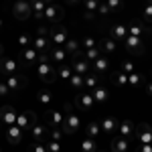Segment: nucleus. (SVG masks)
Wrapping results in <instances>:
<instances>
[{
    "label": "nucleus",
    "mask_w": 152,
    "mask_h": 152,
    "mask_svg": "<svg viewBox=\"0 0 152 152\" xmlns=\"http://www.w3.org/2000/svg\"><path fill=\"white\" fill-rule=\"evenodd\" d=\"M63 110H65V112H63V114H65V120H63V124H61V130H63V134H75V132L79 130V126H81V118L73 112V105L71 104H65Z\"/></svg>",
    "instance_id": "1"
},
{
    "label": "nucleus",
    "mask_w": 152,
    "mask_h": 152,
    "mask_svg": "<svg viewBox=\"0 0 152 152\" xmlns=\"http://www.w3.org/2000/svg\"><path fill=\"white\" fill-rule=\"evenodd\" d=\"M35 73H37V77H39L43 83H55V81H57V77H59L57 69H55L51 63H37Z\"/></svg>",
    "instance_id": "2"
},
{
    "label": "nucleus",
    "mask_w": 152,
    "mask_h": 152,
    "mask_svg": "<svg viewBox=\"0 0 152 152\" xmlns=\"http://www.w3.org/2000/svg\"><path fill=\"white\" fill-rule=\"evenodd\" d=\"M71 69L73 73H77V75H87L89 71H91V63L87 61V59H83V53L81 51H77L75 55H71Z\"/></svg>",
    "instance_id": "3"
},
{
    "label": "nucleus",
    "mask_w": 152,
    "mask_h": 152,
    "mask_svg": "<svg viewBox=\"0 0 152 152\" xmlns=\"http://www.w3.org/2000/svg\"><path fill=\"white\" fill-rule=\"evenodd\" d=\"M37 124V114L31 112V110H23L16 114V126L23 130V132H28Z\"/></svg>",
    "instance_id": "4"
},
{
    "label": "nucleus",
    "mask_w": 152,
    "mask_h": 152,
    "mask_svg": "<svg viewBox=\"0 0 152 152\" xmlns=\"http://www.w3.org/2000/svg\"><path fill=\"white\" fill-rule=\"evenodd\" d=\"M67 39H69V35H67L65 26H53V28H49V43H51V47H63Z\"/></svg>",
    "instance_id": "5"
},
{
    "label": "nucleus",
    "mask_w": 152,
    "mask_h": 152,
    "mask_svg": "<svg viewBox=\"0 0 152 152\" xmlns=\"http://www.w3.org/2000/svg\"><path fill=\"white\" fill-rule=\"evenodd\" d=\"M12 14H14L16 20H26V18H31V16H33V12H31V2H26V0H16V2L12 4Z\"/></svg>",
    "instance_id": "6"
},
{
    "label": "nucleus",
    "mask_w": 152,
    "mask_h": 152,
    "mask_svg": "<svg viewBox=\"0 0 152 152\" xmlns=\"http://www.w3.org/2000/svg\"><path fill=\"white\" fill-rule=\"evenodd\" d=\"M73 104H75L77 110H81V112H91V110H94V105H95V102H94V97H91L89 91H77Z\"/></svg>",
    "instance_id": "7"
},
{
    "label": "nucleus",
    "mask_w": 152,
    "mask_h": 152,
    "mask_svg": "<svg viewBox=\"0 0 152 152\" xmlns=\"http://www.w3.org/2000/svg\"><path fill=\"white\" fill-rule=\"evenodd\" d=\"M63 16H65V8H63L61 4H47L45 14H43V18H45L47 23H51V24L59 23Z\"/></svg>",
    "instance_id": "8"
},
{
    "label": "nucleus",
    "mask_w": 152,
    "mask_h": 152,
    "mask_svg": "<svg viewBox=\"0 0 152 152\" xmlns=\"http://www.w3.org/2000/svg\"><path fill=\"white\" fill-rule=\"evenodd\" d=\"M134 136H136V140L140 142V144H152V124H148V122L138 124Z\"/></svg>",
    "instance_id": "9"
},
{
    "label": "nucleus",
    "mask_w": 152,
    "mask_h": 152,
    "mask_svg": "<svg viewBox=\"0 0 152 152\" xmlns=\"http://www.w3.org/2000/svg\"><path fill=\"white\" fill-rule=\"evenodd\" d=\"M124 45H126V51L134 53V55H142L144 49H146L144 39H140V37H132V35H128L126 39H124Z\"/></svg>",
    "instance_id": "10"
},
{
    "label": "nucleus",
    "mask_w": 152,
    "mask_h": 152,
    "mask_svg": "<svg viewBox=\"0 0 152 152\" xmlns=\"http://www.w3.org/2000/svg\"><path fill=\"white\" fill-rule=\"evenodd\" d=\"M2 81L8 85V89L12 91H20V89H24V85H26V79H24V75H20V73H12V75H4V79Z\"/></svg>",
    "instance_id": "11"
},
{
    "label": "nucleus",
    "mask_w": 152,
    "mask_h": 152,
    "mask_svg": "<svg viewBox=\"0 0 152 152\" xmlns=\"http://www.w3.org/2000/svg\"><path fill=\"white\" fill-rule=\"evenodd\" d=\"M126 28H128V35L140 37V39H144V37L150 33V28L146 26V23H142V20H132L130 24H126Z\"/></svg>",
    "instance_id": "12"
},
{
    "label": "nucleus",
    "mask_w": 152,
    "mask_h": 152,
    "mask_svg": "<svg viewBox=\"0 0 152 152\" xmlns=\"http://www.w3.org/2000/svg\"><path fill=\"white\" fill-rule=\"evenodd\" d=\"M0 122L4 126H14L16 124V110L12 105H2L0 107Z\"/></svg>",
    "instance_id": "13"
},
{
    "label": "nucleus",
    "mask_w": 152,
    "mask_h": 152,
    "mask_svg": "<svg viewBox=\"0 0 152 152\" xmlns=\"http://www.w3.org/2000/svg\"><path fill=\"white\" fill-rule=\"evenodd\" d=\"M4 138H6V142H10V144H20L24 138V132L16 124L14 126H6V132H4Z\"/></svg>",
    "instance_id": "14"
},
{
    "label": "nucleus",
    "mask_w": 152,
    "mask_h": 152,
    "mask_svg": "<svg viewBox=\"0 0 152 152\" xmlns=\"http://www.w3.org/2000/svg\"><path fill=\"white\" fill-rule=\"evenodd\" d=\"M91 69H94L95 75H105L107 71H110V59L105 57V55H102V57H97L95 61H91Z\"/></svg>",
    "instance_id": "15"
},
{
    "label": "nucleus",
    "mask_w": 152,
    "mask_h": 152,
    "mask_svg": "<svg viewBox=\"0 0 152 152\" xmlns=\"http://www.w3.org/2000/svg\"><path fill=\"white\" fill-rule=\"evenodd\" d=\"M89 94H91V97H94L95 104H107V99H110V91H107V87L102 85V83H99V85H95Z\"/></svg>",
    "instance_id": "16"
},
{
    "label": "nucleus",
    "mask_w": 152,
    "mask_h": 152,
    "mask_svg": "<svg viewBox=\"0 0 152 152\" xmlns=\"http://www.w3.org/2000/svg\"><path fill=\"white\" fill-rule=\"evenodd\" d=\"M126 37H128L126 24H112V26H110V39H114L116 43H124Z\"/></svg>",
    "instance_id": "17"
},
{
    "label": "nucleus",
    "mask_w": 152,
    "mask_h": 152,
    "mask_svg": "<svg viewBox=\"0 0 152 152\" xmlns=\"http://www.w3.org/2000/svg\"><path fill=\"white\" fill-rule=\"evenodd\" d=\"M99 126H102V132L107 134V136H112L114 132H118V126H120V122H118L114 116H105L102 122H99Z\"/></svg>",
    "instance_id": "18"
},
{
    "label": "nucleus",
    "mask_w": 152,
    "mask_h": 152,
    "mask_svg": "<svg viewBox=\"0 0 152 152\" xmlns=\"http://www.w3.org/2000/svg\"><path fill=\"white\" fill-rule=\"evenodd\" d=\"M18 71V63L10 57H2L0 59V73L2 75H12V73H16Z\"/></svg>",
    "instance_id": "19"
},
{
    "label": "nucleus",
    "mask_w": 152,
    "mask_h": 152,
    "mask_svg": "<svg viewBox=\"0 0 152 152\" xmlns=\"http://www.w3.org/2000/svg\"><path fill=\"white\" fill-rule=\"evenodd\" d=\"M134 132H136V124L132 122V120H124V122H120V126H118V134L122 136V138H132L134 136Z\"/></svg>",
    "instance_id": "20"
},
{
    "label": "nucleus",
    "mask_w": 152,
    "mask_h": 152,
    "mask_svg": "<svg viewBox=\"0 0 152 152\" xmlns=\"http://www.w3.org/2000/svg\"><path fill=\"white\" fill-rule=\"evenodd\" d=\"M33 49H37L39 53H47L51 49V43H49V37H43V35H35L33 37Z\"/></svg>",
    "instance_id": "21"
},
{
    "label": "nucleus",
    "mask_w": 152,
    "mask_h": 152,
    "mask_svg": "<svg viewBox=\"0 0 152 152\" xmlns=\"http://www.w3.org/2000/svg\"><path fill=\"white\" fill-rule=\"evenodd\" d=\"M47 118H49V126L51 128H61V124L65 120V114H63V110H51L47 114Z\"/></svg>",
    "instance_id": "22"
},
{
    "label": "nucleus",
    "mask_w": 152,
    "mask_h": 152,
    "mask_svg": "<svg viewBox=\"0 0 152 152\" xmlns=\"http://www.w3.org/2000/svg\"><path fill=\"white\" fill-rule=\"evenodd\" d=\"M130 148V140L128 138H122V136H118L114 140L110 142V150L112 152H128Z\"/></svg>",
    "instance_id": "23"
},
{
    "label": "nucleus",
    "mask_w": 152,
    "mask_h": 152,
    "mask_svg": "<svg viewBox=\"0 0 152 152\" xmlns=\"http://www.w3.org/2000/svg\"><path fill=\"white\" fill-rule=\"evenodd\" d=\"M31 132V136H33V140H39V142H45V138L49 136V130H47V126H43V124H39L37 122L33 128L28 130Z\"/></svg>",
    "instance_id": "24"
},
{
    "label": "nucleus",
    "mask_w": 152,
    "mask_h": 152,
    "mask_svg": "<svg viewBox=\"0 0 152 152\" xmlns=\"http://www.w3.org/2000/svg\"><path fill=\"white\" fill-rule=\"evenodd\" d=\"M47 53H49V59L55 61V63H59V65L65 63V59H67V53H65V49H63V47H51Z\"/></svg>",
    "instance_id": "25"
},
{
    "label": "nucleus",
    "mask_w": 152,
    "mask_h": 152,
    "mask_svg": "<svg viewBox=\"0 0 152 152\" xmlns=\"http://www.w3.org/2000/svg\"><path fill=\"white\" fill-rule=\"evenodd\" d=\"M20 57H23V63H24V65H33V63H37V61H39V51H37V49H33V47H26V49H23Z\"/></svg>",
    "instance_id": "26"
},
{
    "label": "nucleus",
    "mask_w": 152,
    "mask_h": 152,
    "mask_svg": "<svg viewBox=\"0 0 152 152\" xmlns=\"http://www.w3.org/2000/svg\"><path fill=\"white\" fill-rule=\"evenodd\" d=\"M99 83H102V77H99V75H95L94 71H89L87 75H83V87H85L87 91H91L95 85H99Z\"/></svg>",
    "instance_id": "27"
},
{
    "label": "nucleus",
    "mask_w": 152,
    "mask_h": 152,
    "mask_svg": "<svg viewBox=\"0 0 152 152\" xmlns=\"http://www.w3.org/2000/svg\"><path fill=\"white\" fill-rule=\"evenodd\" d=\"M97 47H99L102 53L112 55V53L116 51V41H114V39H110V37H105V39H102V41H97Z\"/></svg>",
    "instance_id": "28"
},
{
    "label": "nucleus",
    "mask_w": 152,
    "mask_h": 152,
    "mask_svg": "<svg viewBox=\"0 0 152 152\" xmlns=\"http://www.w3.org/2000/svg\"><path fill=\"white\" fill-rule=\"evenodd\" d=\"M97 4H99V0H83L85 18H94L95 14H97Z\"/></svg>",
    "instance_id": "29"
},
{
    "label": "nucleus",
    "mask_w": 152,
    "mask_h": 152,
    "mask_svg": "<svg viewBox=\"0 0 152 152\" xmlns=\"http://www.w3.org/2000/svg\"><path fill=\"white\" fill-rule=\"evenodd\" d=\"M45 8H47V4H45L43 0H35V2H31V12H33V16H35L37 20H41V18H43Z\"/></svg>",
    "instance_id": "30"
},
{
    "label": "nucleus",
    "mask_w": 152,
    "mask_h": 152,
    "mask_svg": "<svg viewBox=\"0 0 152 152\" xmlns=\"http://www.w3.org/2000/svg\"><path fill=\"white\" fill-rule=\"evenodd\" d=\"M144 79H146V75H144V73L134 71V73H130V75H128V85H130V87H134V89H138L142 83H144Z\"/></svg>",
    "instance_id": "31"
},
{
    "label": "nucleus",
    "mask_w": 152,
    "mask_h": 152,
    "mask_svg": "<svg viewBox=\"0 0 152 152\" xmlns=\"http://www.w3.org/2000/svg\"><path fill=\"white\" fill-rule=\"evenodd\" d=\"M37 102H39V105L47 107V105L53 102V94H51L49 89H39V91H37Z\"/></svg>",
    "instance_id": "32"
},
{
    "label": "nucleus",
    "mask_w": 152,
    "mask_h": 152,
    "mask_svg": "<svg viewBox=\"0 0 152 152\" xmlns=\"http://www.w3.org/2000/svg\"><path fill=\"white\" fill-rule=\"evenodd\" d=\"M63 49H65V53H67V55H75L77 51H81V45H79V41H77V39H67V41H65V45H63Z\"/></svg>",
    "instance_id": "33"
},
{
    "label": "nucleus",
    "mask_w": 152,
    "mask_h": 152,
    "mask_svg": "<svg viewBox=\"0 0 152 152\" xmlns=\"http://www.w3.org/2000/svg\"><path fill=\"white\" fill-rule=\"evenodd\" d=\"M79 45H81V51H87V49H94V47H97V39H95L94 35H85V37H81Z\"/></svg>",
    "instance_id": "34"
},
{
    "label": "nucleus",
    "mask_w": 152,
    "mask_h": 152,
    "mask_svg": "<svg viewBox=\"0 0 152 152\" xmlns=\"http://www.w3.org/2000/svg\"><path fill=\"white\" fill-rule=\"evenodd\" d=\"M85 132H87L89 138H97V136L102 134V126H99V122H89V124L85 126Z\"/></svg>",
    "instance_id": "35"
},
{
    "label": "nucleus",
    "mask_w": 152,
    "mask_h": 152,
    "mask_svg": "<svg viewBox=\"0 0 152 152\" xmlns=\"http://www.w3.org/2000/svg\"><path fill=\"white\" fill-rule=\"evenodd\" d=\"M69 87L73 91H81L83 89V75H77V73H73L69 79Z\"/></svg>",
    "instance_id": "36"
},
{
    "label": "nucleus",
    "mask_w": 152,
    "mask_h": 152,
    "mask_svg": "<svg viewBox=\"0 0 152 152\" xmlns=\"http://www.w3.org/2000/svg\"><path fill=\"white\" fill-rule=\"evenodd\" d=\"M97 150V142H95V138H85V140H81V152H95Z\"/></svg>",
    "instance_id": "37"
},
{
    "label": "nucleus",
    "mask_w": 152,
    "mask_h": 152,
    "mask_svg": "<svg viewBox=\"0 0 152 152\" xmlns=\"http://www.w3.org/2000/svg\"><path fill=\"white\" fill-rule=\"evenodd\" d=\"M114 83H116L120 89L128 87V75H126L124 71H118V73H114Z\"/></svg>",
    "instance_id": "38"
},
{
    "label": "nucleus",
    "mask_w": 152,
    "mask_h": 152,
    "mask_svg": "<svg viewBox=\"0 0 152 152\" xmlns=\"http://www.w3.org/2000/svg\"><path fill=\"white\" fill-rule=\"evenodd\" d=\"M104 2L107 4L110 12H122V10H124V6H126L124 0H104Z\"/></svg>",
    "instance_id": "39"
},
{
    "label": "nucleus",
    "mask_w": 152,
    "mask_h": 152,
    "mask_svg": "<svg viewBox=\"0 0 152 152\" xmlns=\"http://www.w3.org/2000/svg\"><path fill=\"white\" fill-rule=\"evenodd\" d=\"M16 45H18L20 49L31 47V45H33V37L28 35V33H23V35H18V37H16Z\"/></svg>",
    "instance_id": "40"
},
{
    "label": "nucleus",
    "mask_w": 152,
    "mask_h": 152,
    "mask_svg": "<svg viewBox=\"0 0 152 152\" xmlns=\"http://www.w3.org/2000/svg\"><path fill=\"white\" fill-rule=\"evenodd\" d=\"M81 53H83V59H87L89 63H91V61H95L97 57H102V51H99V47L87 49V51H81Z\"/></svg>",
    "instance_id": "41"
},
{
    "label": "nucleus",
    "mask_w": 152,
    "mask_h": 152,
    "mask_svg": "<svg viewBox=\"0 0 152 152\" xmlns=\"http://www.w3.org/2000/svg\"><path fill=\"white\" fill-rule=\"evenodd\" d=\"M57 75L69 81V79H71V75H73V69H71V65H65V63H61V67L57 69Z\"/></svg>",
    "instance_id": "42"
},
{
    "label": "nucleus",
    "mask_w": 152,
    "mask_h": 152,
    "mask_svg": "<svg viewBox=\"0 0 152 152\" xmlns=\"http://www.w3.org/2000/svg\"><path fill=\"white\" fill-rule=\"evenodd\" d=\"M28 152H47V144L39 142V140H33V144L28 146Z\"/></svg>",
    "instance_id": "43"
},
{
    "label": "nucleus",
    "mask_w": 152,
    "mask_h": 152,
    "mask_svg": "<svg viewBox=\"0 0 152 152\" xmlns=\"http://www.w3.org/2000/svg\"><path fill=\"white\" fill-rule=\"evenodd\" d=\"M120 71H124L126 75H130V73H134V71H136V65H134L132 61H122V67H120Z\"/></svg>",
    "instance_id": "44"
},
{
    "label": "nucleus",
    "mask_w": 152,
    "mask_h": 152,
    "mask_svg": "<svg viewBox=\"0 0 152 152\" xmlns=\"http://www.w3.org/2000/svg\"><path fill=\"white\" fill-rule=\"evenodd\" d=\"M47 152H61V142L59 140H49L47 142Z\"/></svg>",
    "instance_id": "45"
},
{
    "label": "nucleus",
    "mask_w": 152,
    "mask_h": 152,
    "mask_svg": "<svg viewBox=\"0 0 152 152\" xmlns=\"http://www.w3.org/2000/svg\"><path fill=\"white\" fill-rule=\"evenodd\" d=\"M97 14L99 16H107L110 14V8H107V4H105L104 0H99V4H97Z\"/></svg>",
    "instance_id": "46"
},
{
    "label": "nucleus",
    "mask_w": 152,
    "mask_h": 152,
    "mask_svg": "<svg viewBox=\"0 0 152 152\" xmlns=\"http://www.w3.org/2000/svg\"><path fill=\"white\" fill-rule=\"evenodd\" d=\"M142 16H144V20H146V23H152V6H150V4H146V6H144Z\"/></svg>",
    "instance_id": "47"
},
{
    "label": "nucleus",
    "mask_w": 152,
    "mask_h": 152,
    "mask_svg": "<svg viewBox=\"0 0 152 152\" xmlns=\"http://www.w3.org/2000/svg\"><path fill=\"white\" fill-rule=\"evenodd\" d=\"M63 138V130L61 128H53L51 130V140H61Z\"/></svg>",
    "instance_id": "48"
},
{
    "label": "nucleus",
    "mask_w": 152,
    "mask_h": 152,
    "mask_svg": "<svg viewBox=\"0 0 152 152\" xmlns=\"http://www.w3.org/2000/svg\"><path fill=\"white\" fill-rule=\"evenodd\" d=\"M65 4H67L69 8H77V6L83 4V0H65Z\"/></svg>",
    "instance_id": "49"
},
{
    "label": "nucleus",
    "mask_w": 152,
    "mask_h": 152,
    "mask_svg": "<svg viewBox=\"0 0 152 152\" xmlns=\"http://www.w3.org/2000/svg\"><path fill=\"white\" fill-rule=\"evenodd\" d=\"M37 35H43V37H49V28L45 24H39L37 26Z\"/></svg>",
    "instance_id": "50"
},
{
    "label": "nucleus",
    "mask_w": 152,
    "mask_h": 152,
    "mask_svg": "<svg viewBox=\"0 0 152 152\" xmlns=\"http://www.w3.org/2000/svg\"><path fill=\"white\" fill-rule=\"evenodd\" d=\"M0 95H10V89L4 81H0Z\"/></svg>",
    "instance_id": "51"
},
{
    "label": "nucleus",
    "mask_w": 152,
    "mask_h": 152,
    "mask_svg": "<svg viewBox=\"0 0 152 152\" xmlns=\"http://www.w3.org/2000/svg\"><path fill=\"white\" fill-rule=\"evenodd\" d=\"M136 152H152V144H140Z\"/></svg>",
    "instance_id": "52"
},
{
    "label": "nucleus",
    "mask_w": 152,
    "mask_h": 152,
    "mask_svg": "<svg viewBox=\"0 0 152 152\" xmlns=\"http://www.w3.org/2000/svg\"><path fill=\"white\" fill-rule=\"evenodd\" d=\"M146 94H148V95L152 97V81H148V83H146Z\"/></svg>",
    "instance_id": "53"
},
{
    "label": "nucleus",
    "mask_w": 152,
    "mask_h": 152,
    "mask_svg": "<svg viewBox=\"0 0 152 152\" xmlns=\"http://www.w3.org/2000/svg\"><path fill=\"white\" fill-rule=\"evenodd\" d=\"M4 57V47H2V45H0V59Z\"/></svg>",
    "instance_id": "54"
},
{
    "label": "nucleus",
    "mask_w": 152,
    "mask_h": 152,
    "mask_svg": "<svg viewBox=\"0 0 152 152\" xmlns=\"http://www.w3.org/2000/svg\"><path fill=\"white\" fill-rule=\"evenodd\" d=\"M45 4H55V0H43Z\"/></svg>",
    "instance_id": "55"
},
{
    "label": "nucleus",
    "mask_w": 152,
    "mask_h": 152,
    "mask_svg": "<svg viewBox=\"0 0 152 152\" xmlns=\"http://www.w3.org/2000/svg\"><path fill=\"white\" fill-rule=\"evenodd\" d=\"M146 4H150V6H152V0H146Z\"/></svg>",
    "instance_id": "56"
},
{
    "label": "nucleus",
    "mask_w": 152,
    "mask_h": 152,
    "mask_svg": "<svg viewBox=\"0 0 152 152\" xmlns=\"http://www.w3.org/2000/svg\"><path fill=\"white\" fill-rule=\"evenodd\" d=\"M95 152H105V150H99V148H97V150H95Z\"/></svg>",
    "instance_id": "57"
},
{
    "label": "nucleus",
    "mask_w": 152,
    "mask_h": 152,
    "mask_svg": "<svg viewBox=\"0 0 152 152\" xmlns=\"http://www.w3.org/2000/svg\"><path fill=\"white\" fill-rule=\"evenodd\" d=\"M0 28H2V18H0Z\"/></svg>",
    "instance_id": "58"
},
{
    "label": "nucleus",
    "mask_w": 152,
    "mask_h": 152,
    "mask_svg": "<svg viewBox=\"0 0 152 152\" xmlns=\"http://www.w3.org/2000/svg\"><path fill=\"white\" fill-rule=\"evenodd\" d=\"M26 2H35V0H26Z\"/></svg>",
    "instance_id": "59"
},
{
    "label": "nucleus",
    "mask_w": 152,
    "mask_h": 152,
    "mask_svg": "<svg viewBox=\"0 0 152 152\" xmlns=\"http://www.w3.org/2000/svg\"><path fill=\"white\" fill-rule=\"evenodd\" d=\"M0 124H2V122H0ZM0 128H2V126H0Z\"/></svg>",
    "instance_id": "60"
},
{
    "label": "nucleus",
    "mask_w": 152,
    "mask_h": 152,
    "mask_svg": "<svg viewBox=\"0 0 152 152\" xmlns=\"http://www.w3.org/2000/svg\"><path fill=\"white\" fill-rule=\"evenodd\" d=\"M0 152H2V148H0Z\"/></svg>",
    "instance_id": "61"
}]
</instances>
